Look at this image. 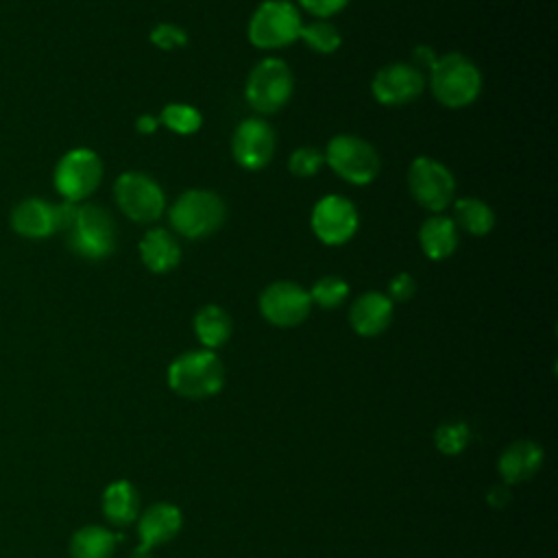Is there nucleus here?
<instances>
[{
    "instance_id": "obj_16",
    "label": "nucleus",
    "mask_w": 558,
    "mask_h": 558,
    "mask_svg": "<svg viewBox=\"0 0 558 558\" xmlns=\"http://www.w3.org/2000/svg\"><path fill=\"white\" fill-rule=\"evenodd\" d=\"M392 301L377 290L360 294L349 307V323L357 336L375 338L392 323Z\"/></svg>"
},
{
    "instance_id": "obj_8",
    "label": "nucleus",
    "mask_w": 558,
    "mask_h": 558,
    "mask_svg": "<svg viewBox=\"0 0 558 558\" xmlns=\"http://www.w3.org/2000/svg\"><path fill=\"white\" fill-rule=\"evenodd\" d=\"M113 198L120 211L140 225H150L166 211V194L161 185L137 170L122 172L113 183Z\"/></svg>"
},
{
    "instance_id": "obj_5",
    "label": "nucleus",
    "mask_w": 558,
    "mask_h": 558,
    "mask_svg": "<svg viewBox=\"0 0 558 558\" xmlns=\"http://www.w3.org/2000/svg\"><path fill=\"white\" fill-rule=\"evenodd\" d=\"M325 163L347 183L368 185L381 170V159L375 146L357 135L340 133L327 142Z\"/></svg>"
},
{
    "instance_id": "obj_18",
    "label": "nucleus",
    "mask_w": 558,
    "mask_h": 558,
    "mask_svg": "<svg viewBox=\"0 0 558 558\" xmlns=\"http://www.w3.org/2000/svg\"><path fill=\"white\" fill-rule=\"evenodd\" d=\"M543 456V447L534 440H514L501 451L497 460V471L506 484H521L541 471Z\"/></svg>"
},
{
    "instance_id": "obj_2",
    "label": "nucleus",
    "mask_w": 558,
    "mask_h": 558,
    "mask_svg": "<svg viewBox=\"0 0 558 558\" xmlns=\"http://www.w3.org/2000/svg\"><path fill=\"white\" fill-rule=\"evenodd\" d=\"M225 384L222 360L209 349L185 351L168 366V386L185 399H207Z\"/></svg>"
},
{
    "instance_id": "obj_29",
    "label": "nucleus",
    "mask_w": 558,
    "mask_h": 558,
    "mask_svg": "<svg viewBox=\"0 0 558 558\" xmlns=\"http://www.w3.org/2000/svg\"><path fill=\"white\" fill-rule=\"evenodd\" d=\"M323 166H325V155L314 146H301L292 150L288 157V170L301 179L318 174Z\"/></svg>"
},
{
    "instance_id": "obj_17",
    "label": "nucleus",
    "mask_w": 558,
    "mask_h": 558,
    "mask_svg": "<svg viewBox=\"0 0 558 558\" xmlns=\"http://www.w3.org/2000/svg\"><path fill=\"white\" fill-rule=\"evenodd\" d=\"M11 227L17 235L28 240H44L57 233L54 205L44 198H24L11 211Z\"/></svg>"
},
{
    "instance_id": "obj_14",
    "label": "nucleus",
    "mask_w": 558,
    "mask_h": 558,
    "mask_svg": "<svg viewBox=\"0 0 558 558\" xmlns=\"http://www.w3.org/2000/svg\"><path fill=\"white\" fill-rule=\"evenodd\" d=\"M425 74L414 63H388L377 70L371 92L379 105L399 107L416 100L425 89Z\"/></svg>"
},
{
    "instance_id": "obj_12",
    "label": "nucleus",
    "mask_w": 558,
    "mask_h": 558,
    "mask_svg": "<svg viewBox=\"0 0 558 558\" xmlns=\"http://www.w3.org/2000/svg\"><path fill=\"white\" fill-rule=\"evenodd\" d=\"M259 312L275 327H296L310 316L312 299L294 281H272L259 294Z\"/></svg>"
},
{
    "instance_id": "obj_9",
    "label": "nucleus",
    "mask_w": 558,
    "mask_h": 558,
    "mask_svg": "<svg viewBox=\"0 0 558 558\" xmlns=\"http://www.w3.org/2000/svg\"><path fill=\"white\" fill-rule=\"evenodd\" d=\"M102 159L92 148H72L54 166V187L63 201L83 203L102 181Z\"/></svg>"
},
{
    "instance_id": "obj_33",
    "label": "nucleus",
    "mask_w": 558,
    "mask_h": 558,
    "mask_svg": "<svg viewBox=\"0 0 558 558\" xmlns=\"http://www.w3.org/2000/svg\"><path fill=\"white\" fill-rule=\"evenodd\" d=\"M486 499H488V504H490L493 508H504V506H508V501H510L508 484H506V486H493V488L488 490Z\"/></svg>"
},
{
    "instance_id": "obj_1",
    "label": "nucleus",
    "mask_w": 558,
    "mask_h": 558,
    "mask_svg": "<svg viewBox=\"0 0 558 558\" xmlns=\"http://www.w3.org/2000/svg\"><path fill=\"white\" fill-rule=\"evenodd\" d=\"M425 81L429 83L434 98L449 109H462L475 102L482 92V72L462 52H447L436 57Z\"/></svg>"
},
{
    "instance_id": "obj_31",
    "label": "nucleus",
    "mask_w": 558,
    "mask_h": 558,
    "mask_svg": "<svg viewBox=\"0 0 558 558\" xmlns=\"http://www.w3.org/2000/svg\"><path fill=\"white\" fill-rule=\"evenodd\" d=\"M414 292H416V281H414V277L410 275V272H397L392 279H390V283H388V299L395 303V301H408V299H412L414 296Z\"/></svg>"
},
{
    "instance_id": "obj_7",
    "label": "nucleus",
    "mask_w": 558,
    "mask_h": 558,
    "mask_svg": "<svg viewBox=\"0 0 558 558\" xmlns=\"http://www.w3.org/2000/svg\"><path fill=\"white\" fill-rule=\"evenodd\" d=\"M301 13L290 0H264L248 20V41L262 50L286 48L299 39Z\"/></svg>"
},
{
    "instance_id": "obj_3",
    "label": "nucleus",
    "mask_w": 558,
    "mask_h": 558,
    "mask_svg": "<svg viewBox=\"0 0 558 558\" xmlns=\"http://www.w3.org/2000/svg\"><path fill=\"white\" fill-rule=\"evenodd\" d=\"M225 218V201L211 190H187L168 207L170 227L187 240H203L216 233Z\"/></svg>"
},
{
    "instance_id": "obj_30",
    "label": "nucleus",
    "mask_w": 558,
    "mask_h": 558,
    "mask_svg": "<svg viewBox=\"0 0 558 558\" xmlns=\"http://www.w3.org/2000/svg\"><path fill=\"white\" fill-rule=\"evenodd\" d=\"M150 44L159 50H177L187 44V33L170 22H161L150 31Z\"/></svg>"
},
{
    "instance_id": "obj_10",
    "label": "nucleus",
    "mask_w": 558,
    "mask_h": 558,
    "mask_svg": "<svg viewBox=\"0 0 558 558\" xmlns=\"http://www.w3.org/2000/svg\"><path fill=\"white\" fill-rule=\"evenodd\" d=\"M408 187L412 198L427 211L440 214L453 203V172L434 157H416L408 170Z\"/></svg>"
},
{
    "instance_id": "obj_4",
    "label": "nucleus",
    "mask_w": 558,
    "mask_h": 558,
    "mask_svg": "<svg viewBox=\"0 0 558 558\" xmlns=\"http://www.w3.org/2000/svg\"><path fill=\"white\" fill-rule=\"evenodd\" d=\"M70 251L83 259H105L116 248V222L111 214L96 203H78L74 222L65 231Z\"/></svg>"
},
{
    "instance_id": "obj_25",
    "label": "nucleus",
    "mask_w": 558,
    "mask_h": 558,
    "mask_svg": "<svg viewBox=\"0 0 558 558\" xmlns=\"http://www.w3.org/2000/svg\"><path fill=\"white\" fill-rule=\"evenodd\" d=\"M299 39H303V44L318 54H331L342 44L340 31L327 20H314L310 24H303L299 31Z\"/></svg>"
},
{
    "instance_id": "obj_21",
    "label": "nucleus",
    "mask_w": 558,
    "mask_h": 558,
    "mask_svg": "<svg viewBox=\"0 0 558 558\" xmlns=\"http://www.w3.org/2000/svg\"><path fill=\"white\" fill-rule=\"evenodd\" d=\"M140 493L129 480H116L102 493V514L113 525H129L140 517Z\"/></svg>"
},
{
    "instance_id": "obj_23",
    "label": "nucleus",
    "mask_w": 558,
    "mask_h": 558,
    "mask_svg": "<svg viewBox=\"0 0 558 558\" xmlns=\"http://www.w3.org/2000/svg\"><path fill=\"white\" fill-rule=\"evenodd\" d=\"M118 536L100 525H83L70 538L72 558H111Z\"/></svg>"
},
{
    "instance_id": "obj_26",
    "label": "nucleus",
    "mask_w": 558,
    "mask_h": 558,
    "mask_svg": "<svg viewBox=\"0 0 558 558\" xmlns=\"http://www.w3.org/2000/svg\"><path fill=\"white\" fill-rule=\"evenodd\" d=\"M159 124L177 135H192L203 126V116L196 107L185 102H170L159 113Z\"/></svg>"
},
{
    "instance_id": "obj_11",
    "label": "nucleus",
    "mask_w": 558,
    "mask_h": 558,
    "mask_svg": "<svg viewBox=\"0 0 558 558\" xmlns=\"http://www.w3.org/2000/svg\"><path fill=\"white\" fill-rule=\"evenodd\" d=\"M310 225L314 235L323 244L340 246L355 235L360 227V216L355 205L347 196L327 194L314 205Z\"/></svg>"
},
{
    "instance_id": "obj_24",
    "label": "nucleus",
    "mask_w": 558,
    "mask_h": 558,
    "mask_svg": "<svg viewBox=\"0 0 558 558\" xmlns=\"http://www.w3.org/2000/svg\"><path fill=\"white\" fill-rule=\"evenodd\" d=\"M451 220L462 231H466L475 238H482V235L490 233V229L495 227V211L482 198L466 196V198H458L453 203V218Z\"/></svg>"
},
{
    "instance_id": "obj_27",
    "label": "nucleus",
    "mask_w": 558,
    "mask_h": 558,
    "mask_svg": "<svg viewBox=\"0 0 558 558\" xmlns=\"http://www.w3.org/2000/svg\"><path fill=\"white\" fill-rule=\"evenodd\" d=\"M307 292H310L312 305L316 303L323 310H333L347 301L349 283L338 275H323L320 279L314 281L312 290H307Z\"/></svg>"
},
{
    "instance_id": "obj_32",
    "label": "nucleus",
    "mask_w": 558,
    "mask_h": 558,
    "mask_svg": "<svg viewBox=\"0 0 558 558\" xmlns=\"http://www.w3.org/2000/svg\"><path fill=\"white\" fill-rule=\"evenodd\" d=\"M299 4L307 13L320 17V20H327V17L340 13L349 4V0H299Z\"/></svg>"
},
{
    "instance_id": "obj_15",
    "label": "nucleus",
    "mask_w": 558,
    "mask_h": 558,
    "mask_svg": "<svg viewBox=\"0 0 558 558\" xmlns=\"http://www.w3.org/2000/svg\"><path fill=\"white\" fill-rule=\"evenodd\" d=\"M181 525H183V514L174 504L157 501L148 506L140 514V523H137L140 545L133 551V558H148L150 549L172 541L181 532Z\"/></svg>"
},
{
    "instance_id": "obj_34",
    "label": "nucleus",
    "mask_w": 558,
    "mask_h": 558,
    "mask_svg": "<svg viewBox=\"0 0 558 558\" xmlns=\"http://www.w3.org/2000/svg\"><path fill=\"white\" fill-rule=\"evenodd\" d=\"M157 126H159V118L153 116V113H144L135 120V129L144 135H150L153 131H157Z\"/></svg>"
},
{
    "instance_id": "obj_19",
    "label": "nucleus",
    "mask_w": 558,
    "mask_h": 558,
    "mask_svg": "<svg viewBox=\"0 0 558 558\" xmlns=\"http://www.w3.org/2000/svg\"><path fill=\"white\" fill-rule=\"evenodd\" d=\"M140 259L150 272H168L181 262V244L168 229H148L140 240Z\"/></svg>"
},
{
    "instance_id": "obj_20",
    "label": "nucleus",
    "mask_w": 558,
    "mask_h": 558,
    "mask_svg": "<svg viewBox=\"0 0 558 558\" xmlns=\"http://www.w3.org/2000/svg\"><path fill=\"white\" fill-rule=\"evenodd\" d=\"M418 244L429 259H447L458 246V227L449 216L434 214L423 220L418 229Z\"/></svg>"
},
{
    "instance_id": "obj_13",
    "label": "nucleus",
    "mask_w": 558,
    "mask_h": 558,
    "mask_svg": "<svg viewBox=\"0 0 558 558\" xmlns=\"http://www.w3.org/2000/svg\"><path fill=\"white\" fill-rule=\"evenodd\" d=\"M277 148V135L272 126L264 118H246L242 120L231 137V155L238 166L244 170H262L266 168Z\"/></svg>"
},
{
    "instance_id": "obj_22",
    "label": "nucleus",
    "mask_w": 558,
    "mask_h": 558,
    "mask_svg": "<svg viewBox=\"0 0 558 558\" xmlns=\"http://www.w3.org/2000/svg\"><path fill=\"white\" fill-rule=\"evenodd\" d=\"M194 333L198 338V342L214 351L218 347H222L233 331V323L231 316L227 314V310H222L220 305H203L196 314H194Z\"/></svg>"
},
{
    "instance_id": "obj_6",
    "label": "nucleus",
    "mask_w": 558,
    "mask_h": 558,
    "mask_svg": "<svg viewBox=\"0 0 558 558\" xmlns=\"http://www.w3.org/2000/svg\"><path fill=\"white\" fill-rule=\"evenodd\" d=\"M294 89V76L286 61L268 57L259 61L246 78L244 98L248 107L259 116L277 113L290 100Z\"/></svg>"
},
{
    "instance_id": "obj_28",
    "label": "nucleus",
    "mask_w": 558,
    "mask_h": 558,
    "mask_svg": "<svg viewBox=\"0 0 558 558\" xmlns=\"http://www.w3.org/2000/svg\"><path fill=\"white\" fill-rule=\"evenodd\" d=\"M469 440H471V432H469L466 423H462V421H447V423L438 425L434 432V442L445 456L462 453L466 449Z\"/></svg>"
}]
</instances>
